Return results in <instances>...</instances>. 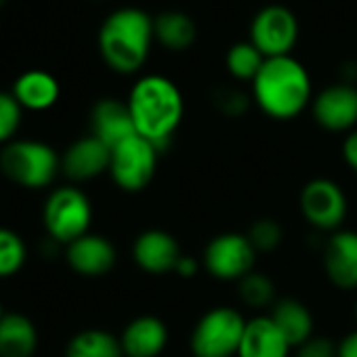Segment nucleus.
<instances>
[{"mask_svg": "<svg viewBox=\"0 0 357 357\" xmlns=\"http://www.w3.org/2000/svg\"><path fill=\"white\" fill-rule=\"evenodd\" d=\"M128 112L137 135L162 151L183 120L185 103L178 86L160 74L139 78L128 95Z\"/></svg>", "mask_w": 357, "mask_h": 357, "instance_id": "1", "label": "nucleus"}, {"mask_svg": "<svg viewBox=\"0 0 357 357\" xmlns=\"http://www.w3.org/2000/svg\"><path fill=\"white\" fill-rule=\"evenodd\" d=\"M252 95L259 109L273 120H292L311 103V78L292 55L265 59L252 80Z\"/></svg>", "mask_w": 357, "mask_h": 357, "instance_id": "2", "label": "nucleus"}, {"mask_svg": "<svg viewBox=\"0 0 357 357\" xmlns=\"http://www.w3.org/2000/svg\"><path fill=\"white\" fill-rule=\"evenodd\" d=\"M153 40V17L137 7H124L107 15L97 36L105 66L118 74L139 72L149 57Z\"/></svg>", "mask_w": 357, "mask_h": 357, "instance_id": "3", "label": "nucleus"}, {"mask_svg": "<svg viewBox=\"0 0 357 357\" xmlns=\"http://www.w3.org/2000/svg\"><path fill=\"white\" fill-rule=\"evenodd\" d=\"M0 168L13 183L28 190H43L55 181L61 168L57 151L34 139L11 141L0 153Z\"/></svg>", "mask_w": 357, "mask_h": 357, "instance_id": "4", "label": "nucleus"}, {"mask_svg": "<svg viewBox=\"0 0 357 357\" xmlns=\"http://www.w3.org/2000/svg\"><path fill=\"white\" fill-rule=\"evenodd\" d=\"M246 319L238 309L217 307L200 317L192 334L194 357H234L238 355Z\"/></svg>", "mask_w": 357, "mask_h": 357, "instance_id": "5", "label": "nucleus"}, {"mask_svg": "<svg viewBox=\"0 0 357 357\" xmlns=\"http://www.w3.org/2000/svg\"><path fill=\"white\" fill-rule=\"evenodd\" d=\"M43 221L55 242L72 244L89 234L93 221L91 200L78 188H59L47 198Z\"/></svg>", "mask_w": 357, "mask_h": 357, "instance_id": "6", "label": "nucleus"}, {"mask_svg": "<svg viewBox=\"0 0 357 357\" xmlns=\"http://www.w3.org/2000/svg\"><path fill=\"white\" fill-rule=\"evenodd\" d=\"M158 153V147L141 135H132L120 145H116L112 149L109 162V174L114 183L130 194L145 190L155 174Z\"/></svg>", "mask_w": 357, "mask_h": 357, "instance_id": "7", "label": "nucleus"}, {"mask_svg": "<svg viewBox=\"0 0 357 357\" xmlns=\"http://www.w3.org/2000/svg\"><path fill=\"white\" fill-rule=\"evenodd\" d=\"M248 40L265 59L286 57L298 40V22L288 7L267 5L255 15Z\"/></svg>", "mask_w": 357, "mask_h": 357, "instance_id": "8", "label": "nucleus"}, {"mask_svg": "<svg viewBox=\"0 0 357 357\" xmlns=\"http://www.w3.org/2000/svg\"><path fill=\"white\" fill-rule=\"evenodd\" d=\"M257 250L248 236L242 234H221L213 238L204 250L206 271L217 280H242L255 267Z\"/></svg>", "mask_w": 357, "mask_h": 357, "instance_id": "9", "label": "nucleus"}, {"mask_svg": "<svg viewBox=\"0 0 357 357\" xmlns=\"http://www.w3.org/2000/svg\"><path fill=\"white\" fill-rule=\"evenodd\" d=\"M301 213L319 231H338L347 217V198L330 178H313L301 192Z\"/></svg>", "mask_w": 357, "mask_h": 357, "instance_id": "10", "label": "nucleus"}, {"mask_svg": "<svg viewBox=\"0 0 357 357\" xmlns=\"http://www.w3.org/2000/svg\"><path fill=\"white\" fill-rule=\"evenodd\" d=\"M315 122L330 132L355 130L357 124V89L340 82L324 89L313 99Z\"/></svg>", "mask_w": 357, "mask_h": 357, "instance_id": "11", "label": "nucleus"}, {"mask_svg": "<svg viewBox=\"0 0 357 357\" xmlns=\"http://www.w3.org/2000/svg\"><path fill=\"white\" fill-rule=\"evenodd\" d=\"M324 267L336 288H357V231L338 229L328 238L324 246Z\"/></svg>", "mask_w": 357, "mask_h": 357, "instance_id": "12", "label": "nucleus"}, {"mask_svg": "<svg viewBox=\"0 0 357 357\" xmlns=\"http://www.w3.org/2000/svg\"><path fill=\"white\" fill-rule=\"evenodd\" d=\"M132 257L143 271L151 275H164L168 271H174L178 259L183 255L178 248V242L168 231L147 229L135 240Z\"/></svg>", "mask_w": 357, "mask_h": 357, "instance_id": "13", "label": "nucleus"}, {"mask_svg": "<svg viewBox=\"0 0 357 357\" xmlns=\"http://www.w3.org/2000/svg\"><path fill=\"white\" fill-rule=\"evenodd\" d=\"M109 162L112 149L97 137L89 135L68 147L61 158V168L66 176L74 178V181H91L101 172L109 170Z\"/></svg>", "mask_w": 357, "mask_h": 357, "instance_id": "14", "label": "nucleus"}, {"mask_svg": "<svg viewBox=\"0 0 357 357\" xmlns=\"http://www.w3.org/2000/svg\"><path fill=\"white\" fill-rule=\"evenodd\" d=\"M68 263L70 267L86 278H99L114 269L116 248L114 244L97 234H86L72 244H68Z\"/></svg>", "mask_w": 357, "mask_h": 357, "instance_id": "15", "label": "nucleus"}, {"mask_svg": "<svg viewBox=\"0 0 357 357\" xmlns=\"http://www.w3.org/2000/svg\"><path fill=\"white\" fill-rule=\"evenodd\" d=\"M91 135L105 143L109 149L137 135L128 105L118 99H101L95 103L91 112Z\"/></svg>", "mask_w": 357, "mask_h": 357, "instance_id": "16", "label": "nucleus"}, {"mask_svg": "<svg viewBox=\"0 0 357 357\" xmlns=\"http://www.w3.org/2000/svg\"><path fill=\"white\" fill-rule=\"evenodd\" d=\"M168 342V328L155 315L135 317L122 332L120 344L124 357H158Z\"/></svg>", "mask_w": 357, "mask_h": 357, "instance_id": "17", "label": "nucleus"}, {"mask_svg": "<svg viewBox=\"0 0 357 357\" xmlns=\"http://www.w3.org/2000/svg\"><path fill=\"white\" fill-rule=\"evenodd\" d=\"M290 342L269 315L246 319L238 357H288Z\"/></svg>", "mask_w": 357, "mask_h": 357, "instance_id": "18", "label": "nucleus"}, {"mask_svg": "<svg viewBox=\"0 0 357 357\" xmlns=\"http://www.w3.org/2000/svg\"><path fill=\"white\" fill-rule=\"evenodd\" d=\"M11 93L24 109L45 112L59 101L61 86L53 74L45 70H28L15 80Z\"/></svg>", "mask_w": 357, "mask_h": 357, "instance_id": "19", "label": "nucleus"}, {"mask_svg": "<svg viewBox=\"0 0 357 357\" xmlns=\"http://www.w3.org/2000/svg\"><path fill=\"white\" fill-rule=\"evenodd\" d=\"M38 347V332L30 317L7 313L0 321V357H32Z\"/></svg>", "mask_w": 357, "mask_h": 357, "instance_id": "20", "label": "nucleus"}, {"mask_svg": "<svg viewBox=\"0 0 357 357\" xmlns=\"http://www.w3.org/2000/svg\"><path fill=\"white\" fill-rule=\"evenodd\" d=\"M273 324L282 330L290 347H301L305 340L313 336V315L311 311L296 298H284L273 305L269 315Z\"/></svg>", "mask_w": 357, "mask_h": 357, "instance_id": "21", "label": "nucleus"}, {"mask_svg": "<svg viewBox=\"0 0 357 357\" xmlns=\"http://www.w3.org/2000/svg\"><path fill=\"white\" fill-rule=\"evenodd\" d=\"M198 36L194 20L181 11H164L153 17V38L168 51H188Z\"/></svg>", "mask_w": 357, "mask_h": 357, "instance_id": "22", "label": "nucleus"}, {"mask_svg": "<svg viewBox=\"0 0 357 357\" xmlns=\"http://www.w3.org/2000/svg\"><path fill=\"white\" fill-rule=\"evenodd\" d=\"M66 357H124L120 338L105 330H84L78 332L68 349Z\"/></svg>", "mask_w": 357, "mask_h": 357, "instance_id": "23", "label": "nucleus"}, {"mask_svg": "<svg viewBox=\"0 0 357 357\" xmlns=\"http://www.w3.org/2000/svg\"><path fill=\"white\" fill-rule=\"evenodd\" d=\"M265 63V57L261 55V51L250 43H238L229 49L227 53V59H225V66H227V72L238 78V80H255L257 74L261 72Z\"/></svg>", "mask_w": 357, "mask_h": 357, "instance_id": "24", "label": "nucleus"}, {"mask_svg": "<svg viewBox=\"0 0 357 357\" xmlns=\"http://www.w3.org/2000/svg\"><path fill=\"white\" fill-rule=\"evenodd\" d=\"M28 259V248L22 236L13 229L0 227V278L15 275Z\"/></svg>", "mask_w": 357, "mask_h": 357, "instance_id": "25", "label": "nucleus"}, {"mask_svg": "<svg viewBox=\"0 0 357 357\" xmlns=\"http://www.w3.org/2000/svg\"><path fill=\"white\" fill-rule=\"evenodd\" d=\"M240 296L246 305L263 309L269 307L275 298V286L265 273L250 271L240 280Z\"/></svg>", "mask_w": 357, "mask_h": 357, "instance_id": "26", "label": "nucleus"}, {"mask_svg": "<svg viewBox=\"0 0 357 357\" xmlns=\"http://www.w3.org/2000/svg\"><path fill=\"white\" fill-rule=\"evenodd\" d=\"M22 114L24 107L17 103L13 93L0 91V145L11 143L22 124Z\"/></svg>", "mask_w": 357, "mask_h": 357, "instance_id": "27", "label": "nucleus"}, {"mask_svg": "<svg viewBox=\"0 0 357 357\" xmlns=\"http://www.w3.org/2000/svg\"><path fill=\"white\" fill-rule=\"evenodd\" d=\"M246 236H248V240L257 252H269V250H275L280 246L282 227L273 219H259L257 223H252V227L248 229Z\"/></svg>", "mask_w": 357, "mask_h": 357, "instance_id": "28", "label": "nucleus"}, {"mask_svg": "<svg viewBox=\"0 0 357 357\" xmlns=\"http://www.w3.org/2000/svg\"><path fill=\"white\" fill-rule=\"evenodd\" d=\"M296 357H338V344H334L328 336H311L296 347Z\"/></svg>", "mask_w": 357, "mask_h": 357, "instance_id": "29", "label": "nucleus"}, {"mask_svg": "<svg viewBox=\"0 0 357 357\" xmlns=\"http://www.w3.org/2000/svg\"><path fill=\"white\" fill-rule=\"evenodd\" d=\"M217 103L229 116H240L248 107V99L242 93H238V91H223L221 97L217 99Z\"/></svg>", "mask_w": 357, "mask_h": 357, "instance_id": "30", "label": "nucleus"}, {"mask_svg": "<svg viewBox=\"0 0 357 357\" xmlns=\"http://www.w3.org/2000/svg\"><path fill=\"white\" fill-rule=\"evenodd\" d=\"M342 155H344V162L349 164V168L357 172V128L347 135V139L342 143Z\"/></svg>", "mask_w": 357, "mask_h": 357, "instance_id": "31", "label": "nucleus"}, {"mask_svg": "<svg viewBox=\"0 0 357 357\" xmlns=\"http://www.w3.org/2000/svg\"><path fill=\"white\" fill-rule=\"evenodd\" d=\"M338 357H357V330L349 332L338 342Z\"/></svg>", "mask_w": 357, "mask_h": 357, "instance_id": "32", "label": "nucleus"}, {"mask_svg": "<svg viewBox=\"0 0 357 357\" xmlns=\"http://www.w3.org/2000/svg\"><path fill=\"white\" fill-rule=\"evenodd\" d=\"M174 271L181 275V278H194L198 273V261L192 257H181L174 267Z\"/></svg>", "mask_w": 357, "mask_h": 357, "instance_id": "33", "label": "nucleus"}, {"mask_svg": "<svg viewBox=\"0 0 357 357\" xmlns=\"http://www.w3.org/2000/svg\"><path fill=\"white\" fill-rule=\"evenodd\" d=\"M5 315H7V313L3 311V305H0V321H3V317H5Z\"/></svg>", "mask_w": 357, "mask_h": 357, "instance_id": "34", "label": "nucleus"}, {"mask_svg": "<svg viewBox=\"0 0 357 357\" xmlns=\"http://www.w3.org/2000/svg\"><path fill=\"white\" fill-rule=\"evenodd\" d=\"M5 5V0H0V7H3Z\"/></svg>", "mask_w": 357, "mask_h": 357, "instance_id": "35", "label": "nucleus"}, {"mask_svg": "<svg viewBox=\"0 0 357 357\" xmlns=\"http://www.w3.org/2000/svg\"><path fill=\"white\" fill-rule=\"evenodd\" d=\"M355 317H357V305H355Z\"/></svg>", "mask_w": 357, "mask_h": 357, "instance_id": "36", "label": "nucleus"}]
</instances>
